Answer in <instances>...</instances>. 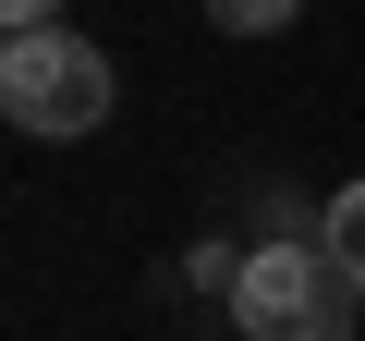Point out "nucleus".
<instances>
[{"label":"nucleus","mask_w":365,"mask_h":341,"mask_svg":"<svg viewBox=\"0 0 365 341\" xmlns=\"http://www.w3.org/2000/svg\"><path fill=\"white\" fill-rule=\"evenodd\" d=\"M353 268L329 244H256L232 280V329L244 341H353Z\"/></svg>","instance_id":"f257e3e1"},{"label":"nucleus","mask_w":365,"mask_h":341,"mask_svg":"<svg viewBox=\"0 0 365 341\" xmlns=\"http://www.w3.org/2000/svg\"><path fill=\"white\" fill-rule=\"evenodd\" d=\"M0 110H13L25 134H98L110 122V49H86L73 25L13 37L0 49Z\"/></svg>","instance_id":"f03ea898"},{"label":"nucleus","mask_w":365,"mask_h":341,"mask_svg":"<svg viewBox=\"0 0 365 341\" xmlns=\"http://www.w3.org/2000/svg\"><path fill=\"white\" fill-rule=\"evenodd\" d=\"M292 13H304V0H207V25H220V37H280Z\"/></svg>","instance_id":"7ed1b4c3"},{"label":"nucleus","mask_w":365,"mask_h":341,"mask_svg":"<svg viewBox=\"0 0 365 341\" xmlns=\"http://www.w3.org/2000/svg\"><path fill=\"white\" fill-rule=\"evenodd\" d=\"M329 256L353 268V292H365V183L353 195H329Z\"/></svg>","instance_id":"20e7f679"},{"label":"nucleus","mask_w":365,"mask_h":341,"mask_svg":"<svg viewBox=\"0 0 365 341\" xmlns=\"http://www.w3.org/2000/svg\"><path fill=\"white\" fill-rule=\"evenodd\" d=\"M182 280H195V292H232V280H244V256H232V244H195V256H182Z\"/></svg>","instance_id":"39448f33"},{"label":"nucleus","mask_w":365,"mask_h":341,"mask_svg":"<svg viewBox=\"0 0 365 341\" xmlns=\"http://www.w3.org/2000/svg\"><path fill=\"white\" fill-rule=\"evenodd\" d=\"M0 13H13V37H49V25H61V0H0Z\"/></svg>","instance_id":"423d86ee"}]
</instances>
